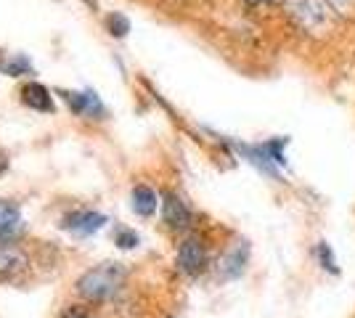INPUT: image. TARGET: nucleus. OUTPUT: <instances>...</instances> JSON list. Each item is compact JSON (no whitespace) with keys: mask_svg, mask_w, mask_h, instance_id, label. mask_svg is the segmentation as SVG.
<instances>
[{"mask_svg":"<svg viewBox=\"0 0 355 318\" xmlns=\"http://www.w3.org/2000/svg\"><path fill=\"white\" fill-rule=\"evenodd\" d=\"M125 279L128 271L122 268V263H101L77 279V294L88 303H109L125 287Z\"/></svg>","mask_w":355,"mask_h":318,"instance_id":"nucleus-1","label":"nucleus"},{"mask_svg":"<svg viewBox=\"0 0 355 318\" xmlns=\"http://www.w3.org/2000/svg\"><path fill=\"white\" fill-rule=\"evenodd\" d=\"M284 8L295 27L302 32H321L334 21V6L331 0H284Z\"/></svg>","mask_w":355,"mask_h":318,"instance_id":"nucleus-2","label":"nucleus"},{"mask_svg":"<svg viewBox=\"0 0 355 318\" xmlns=\"http://www.w3.org/2000/svg\"><path fill=\"white\" fill-rule=\"evenodd\" d=\"M175 265L183 276H199L207 265V247L199 236H186L178 247Z\"/></svg>","mask_w":355,"mask_h":318,"instance_id":"nucleus-3","label":"nucleus"},{"mask_svg":"<svg viewBox=\"0 0 355 318\" xmlns=\"http://www.w3.org/2000/svg\"><path fill=\"white\" fill-rule=\"evenodd\" d=\"M162 220L167 223V228H173V231H186V228L191 226L193 212L178 194L167 191L162 199Z\"/></svg>","mask_w":355,"mask_h":318,"instance_id":"nucleus-4","label":"nucleus"},{"mask_svg":"<svg viewBox=\"0 0 355 318\" xmlns=\"http://www.w3.org/2000/svg\"><path fill=\"white\" fill-rule=\"evenodd\" d=\"M104 223H106V218L101 212L74 210L61 220V228H67V231H72V233H80V236H90V233H96Z\"/></svg>","mask_w":355,"mask_h":318,"instance_id":"nucleus-5","label":"nucleus"},{"mask_svg":"<svg viewBox=\"0 0 355 318\" xmlns=\"http://www.w3.org/2000/svg\"><path fill=\"white\" fill-rule=\"evenodd\" d=\"M247 260H250V247L244 242H236L225 255L220 258L218 263V273H220V279L225 281H231V279H239L244 268H247Z\"/></svg>","mask_w":355,"mask_h":318,"instance_id":"nucleus-6","label":"nucleus"},{"mask_svg":"<svg viewBox=\"0 0 355 318\" xmlns=\"http://www.w3.org/2000/svg\"><path fill=\"white\" fill-rule=\"evenodd\" d=\"M27 268V255L21 247L11 244L8 239H0V281L3 279H14L16 273Z\"/></svg>","mask_w":355,"mask_h":318,"instance_id":"nucleus-7","label":"nucleus"},{"mask_svg":"<svg viewBox=\"0 0 355 318\" xmlns=\"http://www.w3.org/2000/svg\"><path fill=\"white\" fill-rule=\"evenodd\" d=\"M64 101H67L69 109L77 112L80 117H101V114H104V104H101V98H98L93 91L64 93Z\"/></svg>","mask_w":355,"mask_h":318,"instance_id":"nucleus-8","label":"nucleus"},{"mask_svg":"<svg viewBox=\"0 0 355 318\" xmlns=\"http://www.w3.org/2000/svg\"><path fill=\"white\" fill-rule=\"evenodd\" d=\"M21 101L35 112H53V96L40 82H30L21 88Z\"/></svg>","mask_w":355,"mask_h":318,"instance_id":"nucleus-9","label":"nucleus"},{"mask_svg":"<svg viewBox=\"0 0 355 318\" xmlns=\"http://www.w3.org/2000/svg\"><path fill=\"white\" fill-rule=\"evenodd\" d=\"M130 199H133L135 215H141V218H151V215L157 212V207H159V197H157V191H154V188H148V186H144V183H141V186H135Z\"/></svg>","mask_w":355,"mask_h":318,"instance_id":"nucleus-10","label":"nucleus"},{"mask_svg":"<svg viewBox=\"0 0 355 318\" xmlns=\"http://www.w3.org/2000/svg\"><path fill=\"white\" fill-rule=\"evenodd\" d=\"M19 228H21V210H19V204L8 202V199H0V239L14 236Z\"/></svg>","mask_w":355,"mask_h":318,"instance_id":"nucleus-11","label":"nucleus"},{"mask_svg":"<svg viewBox=\"0 0 355 318\" xmlns=\"http://www.w3.org/2000/svg\"><path fill=\"white\" fill-rule=\"evenodd\" d=\"M0 72L11 77L27 75V72H32V64L24 56H8V59H0Z\"/></svg>","mask_w":355,"mask_h":318,"instance_id":"nucleus-12","label":"nucleus"},{"mask_svg":"<svg viewBox=\"0 0 355 318\" xmlns=\"http://www.w3.org/2000/svg\"><path fill=\"white\" fill-rule=\"evenodd\" d=\"M313 255H315V260L321 263V268H324V271H329V273H340V268H337V258H334L331 247H329L326 242H318V244H315Z\"/></svg>","mask_w":355,"mask_h":318,"instance_id":"nucleus-13","label":"nucleus"},{"mask_svg":"<svg viewBox=\"0 0 355 318\" xmlns=\"http://www.w3.org/2000/svg\"><path fill=\"white\" fill-rule=\"evenodd\" d=\"M109 30H112L114 37H125V35L130 32V21L122 14H112L109 16Z\"/></svg>","mask_w":355,"mask_h":318,"instance_id":"nucleus-14","label":"nucleus"},{"mask_svg":"<svg viewBox=\"0 0 355 318\" xmlns=\"http://www.w3.org/2000/svg\"><path fill=\"white\" fill-rule=\"evenodd\" d=\"M114 242H117L119 249H133V247H138V233H135V231H128V228H119Z\"/></svg>","mask_w":355,"mask_h":318,"instance_id":"nucleus-15","label":"nucleus"},{"mask_svg":"<svg viewBox=\"0 0 355 318\" xmlns=\"http://www.w3.org/2000/svg\"><path fill=\"white\" fill-rule=\"evenodd\" d=\"M61 318H88V313H85V308H80V305H69V308L61 313Z\"/></svg>","mask_w":355,"mask_h":318,"instance_id":"nucleus-16","label":"nucleus"},{"mask_svg":"<svg viewBox=\"0 0 355 318\" xmlns=\"http://www.w3.org/2000/svg\"><path fill=\"white\" fill-rule=\"evenodd\" d=\"M250 6H266V3H276V0H247Z\"/></svg>","mask_w":355,"mask_h":318,"instance_id":"nucleus-17","label":"nucleus"},{"mask_svg":"<svg viewBox=\"0 0 355 318\" xmlns=\"http://www.w3.org/2000/svg\"><path fill=\"white\" fill-rule=\"evenodd\" d=\"M6 167H8V159H6V157H3V154H0V173H3V170H6Z\"/></svg>","mask_w":355,"mask_h":318,"instance_id":"nucleus-18","label":"nucleus"}]
</instances>
